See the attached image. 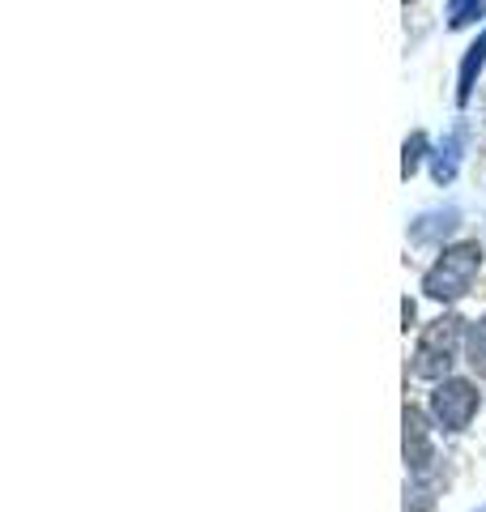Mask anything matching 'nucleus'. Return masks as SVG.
I'll use <instances>...</instances> for the list:
<instances>
[{"instance_id": "20e7f679", "label": "nucleus", "mask_w": 486, "mask_h": 512, "mask_svg": "<svg viewBox=\"0 0 486 512\" xmlns=\"http://www.w3.org/2000/svg\"><path fill=\"white\" fill-rule=\"evenodd\" d=\"M465 141H469V124H465V120H461V124H452V128H448V137L440 141V150L431 154V175H435V184H452V180H457Z\"/></svg>"}, {"instance_id": "39448f33", "label": "nucleus", "mask_w": 486, "mask_h": 512, "mask_svg": "<svg viewBox=\"0 0 486 512\" xmlns=\"http://www.w3.org/2000/svg\"><path fill=\"white\" fill-rule=\"evenodd\" d=\"M405 466L414 474H427L431 466V436H427L423 410H414V406H405Z\"/></svg>"}, {"instance_id": "7ed1b4c3", "label": "nucleus", "mask_w": 486, "mask_h": 512, "mask_svg": "<svg viewBox=\"0 0 486 512\" xmlns=\"http://www.w3.org/2000/svg\"><path fill=\"white\" fill-rule=\"evenodd\" d=\"M431 414L444 431H465L478 414V389L469 380H444L431 393Z\"/></svg>"}, {"instance_id": "f257e3e1", "label": "nucleus", "mask_w": 486, "mask_h": 512, "mask_svg": "<svg viewBox=\"0 0 486 512\" xmlns=\"http://www.w3.org/2000/svg\"><path fill=\"white\" fill-rule=\"evenodd\" d=\"M478 269H482V244H478V239H461V244L444 248L440 261H435V265L427 269L423 291H427L431 299L452 303V299L469 295V286H474Z\"/></svg>"}, {"instance_id": "0eeeda50", "label": "nucleus", "mask_w": 486, "mask_h": 512, "mask_svg": "<svg viewBox=\"0 0 486 512\" xmlns=\"http://www.w3.org/2000/svg\"><path fill=\"white\" fill-rule=\"evenodd\" d=\"M482 64H486V30L478 35V43H469V52H465V60H461V82H457V103H461V107L469 103V94H474V86H478Z\"/></svg>"}, {"instance_id": "423d86ee", "label": "nucleus", "mask_w": 486, "mask_h": 512, "mask_svg": "<svg viewBox=\"0 0 486 512\" xmlns=\"http://www.w3.org/2000/svg\"><path fill=\"white\" fill-rule=\"evenodd\" d=\"M461 227V210L457 205H444V210H431L423 218H414L410 222V239L414 244H440L444 235H452Z\"/></svg>"}, {"instance_id": "9b49d317", "label": "nucleus", "mask_w": 486, "mask_h": 512, "mask_svg": "<svg viewBox=\"0 0 486 512\" xmlns=\"http://www.w3.org/2000/svg\"><path fill=\"white\" fill-rule=\"evenodd\" d=\"M405 5H410V0H405Z\"/></svg>"}, {"instance_id": "6e6552de", "label": "nucleus", "mask_w": 486, "mask_h": 512, "mask_svg": "<svg viewBox=\"0 0 486 512\" xmlns=\"http://www.w3.org/2000/svg\"><path fill=\"white\" fill-rule=\"evenodd\" d=\"M465 355H469V367H474L478 376H486V316L474 320V329H469V346H465Z\"/></svg>"}, {"instance_id": "1a4fd4ad", "label": "nucleus", "mask_w": 486, "mask_h": 512, "mask_svg": "<svg viewBox=\"0 0 486 512\" xmlns=\"http://www.w3.org/2000/svg\"><path fill=\"white\" fill-rule=\"evenodd\" d=\"M482 13H486V0H452V5H448V26L461 30L469 22H478Z\"/></svg>"}, {"instance_id": "f03ea898", "label": "nucleus", "mask_w": 486, "mask_h": 512, "mask_svg": "<svg viewBox=\"0 0 486 512\" xmlns=\"http://www.w3.org/2000/svg\"><path fill=\"white\" fill-rule=\"evenodd\" d=\"M457 342H461V320L457 316H440L431 320L423 342H418V355H414V376L423 380H440L452 359H457Z\"/></svg>"}, {"instance_id": "9d476101", "label": "nucleus", "mask_w": 486, "mask_h": 512, "mask_svg": "<svg viewBox=\"0 0 486 512\" xmlns=\"http://www.w3.org/2000/svg\"><path fill=\"white\" fill-rule=\"evenodd\" d=\"M423 154H427V133H410V141H405V150H401V175H405V180L418 171Z\"/></svg>"}]
</instances>
